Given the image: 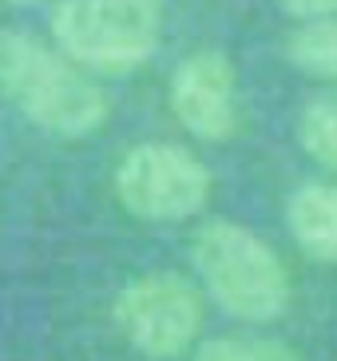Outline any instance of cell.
Here are the masks:
<instances>
[{"instance_id": "obj_1", "label": "cell", "mask_w": 337, "mask_h": 361, "mask_svg": "<svg viewBox=\"0 0 337 361\" xmlns=\"http://www.w3.org/2000/svg\"><path fill=\"white\" fill-rule=\"evenodd\" d=\"M0 92L28 123L60 139H84L107 119V96L92 75L24 32H0Z\"/></svg>"}, {"instance_id": "obj_2", "label": "cell", "mask_w": 337, "mask_h": 361, "mask_svg": "<svg viewBox=\"0 0 337 361\" xmlns=\"http://www.w3.org/2000/svg\"><path fill=\"white\" fill-rule=\"evenodd\" d=\"M195 274L226 314L243 322H274L290 306V274L278 250L243 223L214 219L195 234Z\"/></svg>"}, {"instance_id": "obj_3", "label": "cell", "mask_w": 337, "mask_h": 361, "mask_svg": "<svg viewBox=\"0 0 337 361\" xmlns=\"http://www.w3.org/2000/svg\"><path fill=\"white\" fill-rule=\"evenodd\" d=\"M52 36L75 68L104 75L135 72L159 52L163 4L159 0H60Z\"/></svg>"}, {"instance_id": "obj_4", "label": "cell", "mask_w": 337, "mask_h": 361, "mask_svg": "<svg viewBox=\"0 0 337 361\" xmlns=\"http://www.w3.org/2000/svg\"><path fill=\"white\" fill-rule=\"evenodd\" d=\"M116 199L143 223H183L211 199V171L179 143H139L116 167Z\"/></svg>"}, {"instance_id": "obj_5", "label": "cell", "mask_w": 337, "mask_h": 361, "mask_svg": "<svg viewBox=\"0 0 337 361\" xmlns=\"http://www.w3.org/2000/svg\"><path fill=\"white\" fill-rule=\"evenodd\" d=\"M116 326L143 357H179L202 326V298L183 274L155 270L119 290Z\"/></svg>"}, {"instance_id": "obj_6", "label": "cell", "mask_w": 337, "mask_h": 361, "mask_svg": "<svg viewBox=\"0 0 337 361\" xmlns=\"http://www.w3.org/2000/svg\"><path fill=\"white\" fill-rule=\"evenodd\" d=\"M171 111L195 139L219 143L238 128V75L226 52L202 48L171 75Z\"/></svg>"}, {"instance_id": "obj_7", "label": "cell", "mask_w": 337, "mask_h": 361, "mask_svg": "<svg viewBox=\"0 0 337 361\" xmlns=\"http://www.w3.org/2000/svg\"><path fill=\"white\" fill-rule=\"evenodd\" d=\"M286 226L310 258L337 266V183H302L286 202Z\"/></svg>"}, {"instance_id": "obj_8", "label": "cell", "mask_w": 337, "mask_h": 361, "mask_svg": "<svg viewBox=\"0 0 337 361\" xmlns=\"http://www.w3.org/2000/svg\"><path fill=\"white\" fill-rule=\"evenodd\" d=\"M286 56L302 72L321 75V80H337V16L302 24L290 36V44H286Z\"/></svg>"}, {"instance_id": "obj_9", "label": "cell", "mask_w": 337, "mask_h": 361, "mask_svg": "<svg viewBox=\"0 0 337 361\" xmlns=\"http://www.w3.org/2000/svg\"><path fill=\"white\" fill-rule=\"evenodd\" d=\"M298 143L314 163L337 171V99H314L298 119Z\"/></svg>"}, {"instance_id": "obj_10", "label": "cell", "mask_w": 337, "mask_h": 361, "mask_svg": "<svg viewBox=\"0 0 337 361\" xmlns=\"http://www.w3.org/2000/svg\"><path fill=\"white\" fill-rule=\"evenodd\" d=\"M195 361H298V353L278 338H211L195 350Z\"/></svg>"}, {"instance_id": "obj_11", "label": "cell", "mask_w": 337, "mask_h": 361, "mask_svg": "<svg viewBox=\"0 0 337 361\" xmlns=\"http://www.w3.org/2000/svg\"><path fill=\"white\" fill-rule=\"evenodd\" d=\"M286 16H294L302 24H314V20H329L337 16V0H278Z\"/></svg>"}, {"instance_id": "obj_12", "label": "cell", "mask_w": 337, "mask_h": 361, "mask_svg": "<svg viewBox=\"0 0 337 361\" xmlns=\"http://www.w3.org/2000/svg\"><path fill=\"white\" fill-rule=\"evenodd\" d=\"M8 4H36V0H8Z\"/></svg>"}]
</instances>
